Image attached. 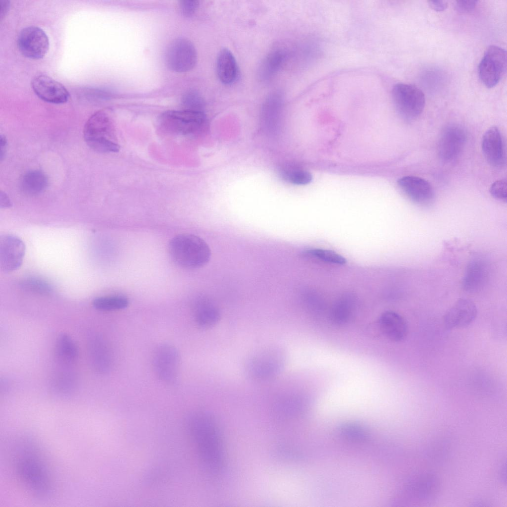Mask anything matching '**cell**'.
I'll list each match as a JSON object with an SVG mask.
<instances>
[{
  "label": "cell",
  "instance_id": "obj_2",
  "mask_svg": "<svg viewBox=\"0 0 507 507\" xmlns=\"http://www.w3.org/2000/svg\"><path fill=\"white\" fill-rule=\"evenodd\" d=\"M12 458L15 471L28 490L39 498L53 492L50 472L38 447L30 439H18L14 445Z\"/></svg>",
  "mask_w": 507,
  "mask_h": 507
},
{
  "label": "cell",
  "instance_id": "obj_42",
  "mask_svg": "<svg viewBox=\"0 0 507 507\" xmlns=\"http://www.w3.org/2000/svg\"><path fill=\"white\" fill-rule=\"evenodd\" d=\"M502 467V470L501 471V476L502 477V479L503 480V482L504 481L506 482V463H505L504 465H503Z\"/></svg>",
  "mask_w": 507,
  "mask_h": 507
},
{
  "label": "cell",
  "instance_id": "obj_34",
  "mask_svg": "<svg viewBox=\"0 0 507 507\" xmlns=\"http://www.w3.org/2000/svg\"><path fill=\"white\" fill-rule=\"evenodd\" d=\"M286 177L291 183L300 185L307 184L312 180L310 173L302 170L291 171L286 174Z\"/></svg>",
  "mask_w": 507,
  "mask_h": 507
},
{
  "label": "cell",
  "instance_id": "obj_27",
  "mask_svg": "<svg viewBox=\"0 0 507 507\" xmlns=\"http://www.w3.org/2000/svg\"><path fill=\"white\" fill-rule=\"evenodd\" d=\"M48 184L47 176L40 170H32L24 175L21 181V188L26 195L35 196L42 193Z\"/></svg>",
  "mask_w": 507,
  "mask_h": 507
},
{
  "label": "cell",
  "instance_id": "obj_37",
  "mask_svg": "<svg viewBox=\"0 0 507 507\" xmlns=\"http://www.w3.org/2000/svg\"><path fill=\"white\" fill-rule=\"evenodd\" d=\"M476 0H459L455 4L456 10L458 12L466 13L474 10L477 5Z\"/></svg>",
  "mask_w": 507,
  "mask_h": 507
},
{
  "label": "cell",
  "instance_id": "obj_14",
  "mask_svg": "<svg viewBox=\"0 0 507 507\" xmlns=\"http://www.w3.org/2000/svg\"><path fill=\"white\" fill-rule=\"evenodd\" d=\"M31 86L39 98L48 102L63 103L69 98V94L63 85L46 75L35 76L32 80Z\"/></svg>",
  "mask_w": 507,
  "mask_h": 507
},
{
  "label": "cell",
  "instance_id": "obj_38",
  "mask_svg": "<svg viewBox=\"0 0 507 507\" xmlns=\"http://www.w3.org/2000/svg\"><path fill=\"white\" fill-rule=\"evenodd\" d=\"M428 2L430 7L437 11H444L448 7V3L444 0H430Z\"/></svg>",
  "mask_w": 507,
  "mask_h": 507
},
{
  "label": "cell",
  "instance_id": "obj_1",
  "mask_svg": "<svg viewBox=\"0 0 507 507\" xmlns=\"http://www.w3.org/2000/svg\"><path fill=\"white\" fill-rule=\"evenodd\" d=\"M186 425L203 466L212 473L220 472L225 461L224 448L213 417L205 412H195L188 416Z\"/></svg>",
  "mask_w": 507,
  "mask_h": 507
},
{
  "label": "cell",
  "instance_id": "obj_17",
  "mask_svg": "<svg viewBox=\"0 0 507 507\" xmlns=\"http://www.w3.org/2000/svg\"><path fill=\"white\" fill-rule=\"evenodd\" d=\"M477 309L475 304L465 298L458 299L447 311L444 322L450 329L466 327L476 317Z\"/></svg>",
  "mask_w": 507,
  "mask_h": 507
},
{
  "label": "cell",
  "instance_id": "obj_16",
  "mask_svg": "<svg viewBox=\"0 0 507 507\" xmlns=\"http://www.w3.org/2000/svg\"><path fill=\"white\" fill-rule=\"evenodd\" d=\"M483 154L492 166L500 168L506 162V153L502 135L499 128L493 126L484 133L481 143Z\"/></svg>",
  "mask_w": 507,
  "mask_h": 507
},
{
  "label": "cell",
  "instance_id": "obj_5",
  "mask_svg": "<svg viewBox=\"0 0 507 507\" xmlns=\"http://www.w3.org/2000/svg\"><path fill=\"white\" fill-rule=\"evenodd\" d=\"M87 144L99 152H117L120 147L114 139L112 123L108 115L100 110L93 114L86 123L83 131Z\"/></svg>",
  "mask_w": 507,
  "mask_h": 507
},
{
  "label": "cell",
  "instance_id": "obj_28",
  "mask_svg": "<svg viewBox=\"0 0 507 507\" xmlns=\"http://www.w3.org/2000/svg\"><path fill=\"white\" fill-rule=\"evenodd\" d=\"M306 406L305 399L300 396H285L280 399L275 406L279 416L289 417L302 412Z\"/></svg>",
  "mask_w": 507,
  "mask_h": 507
},
{
  "label": "cell",
  "instance_id": "obj_8",
  "mask_svg": "<svg viewBox=\"0 0 507 507\" xmlns=\"http://www.w3.org/2000/svg\"><path fill=\"white\" fill-rule=\"evenodd\" d=\"M507 68V52L501 47L492 45L486 50L478 71L479 78L487 88H493L501 80Z\"/></svg>",
  "mask_w": 507,
  "mask_h": 507
},
{
  "label": "cell",
  "instance_id": "obj_40",
  "mask_svg": "<svg viewBox=\"0 0 507 507\" xmlns=\"http://www.w3.org/2000/svg\"><path fill=\"white\" fill-rule=\"evenodd\" d=\"M0 159L2 160L3 159V156H4L5 152L6 149V147H7V140L6 139V138L4 136H3L2 135H1V136H0Z\"/></svg>",
  "mask_w": 507,
  "mask_h": 507
},
{
  "label": "cell",
  "instance_id": "obj_39",
  "mask_svg": "<svg viewBox=\"0 0 507 507\" xmlns=\"http://www.w3.org/2000/svg\"><path fill=\"white\" fill-rule=\"evenodd\" d=\"M12 205L11 201L7 194L1 191L0 194V206L2 208H8Z\"/></svg>",
  "mask_w": 507,
  "mask_h": 507
},
{
  "label": "cell",
  "instance_id": "obj_35",
  "mask_svg": "<svg viewBox=\"0 0 507 507\" xmlns=\"http://www.w3.org/2000/svg\"><path fill=\"white\" fill-rule=\"evenodd\" d=\"M507 179H502L495 181L491 186L490 193L495 199L506 202L507 198Z\"/></svg>",
  "mask_w": 507,
  "mask_h": 507
},
{
  "label": "cell",
  "instance_id": "obj_10",
  "mask_svg": "<svg viewBox=\"0 0 507 507\" xmlns=\"http://www.w3.org/2000/svg\"><path fill=\"white\" fill-rule=\"evenodd\" d=\"M465 129L460 125L451 123L442 129L438 140V154L446 162L456 159L461 153L466 142Z\"/></svg>",
  "mask_w": 507,
  "mask_h": 507
},
{
  "label": "cell",
  "instance_id": "obj_29",
  "mask_svg": "<svg viewBox=\"0 0 507 507\" xmlns=\"http://www.w3.org/2000/svg\"><path fill=\"white\" fill-rule=\"evenodd\" d=\"M128 304V299L120 295L100 297L93 302L94 308L101 311L120 310L126 308Z\"/></svg>",
  "mask_w": 507,
  "mask_h": 507
},
{
  "label": "cell",
  "instance_id": "obj_9",
  "mask_svg": "<svg viewBox=\"0 0 507 507\" xmlns=\"http://www.w3.org/2000/svg\"><path fill=\"white\" fill-rule=\"evenodd\" d=\"M197 60L195 47L189 40L178 38L168 46L165 61L167 67L176 72H185L192 69Z\"/></svg>",
  "mask_w": 507,
  "mask_h": 507
},
{
  "label": "cell",
  "instance_id": "obj_33",
  "mask_svg": "<svg viewBox=\"0 0 507 507\" xmlns=\"http://www.w3.org/2000/svg\"><path fill=\"white\" fill-rule=\"evenodd\" d=\"M182 102L186 110L204 112V102L197 92L189 91L183 96Z\"/></svg>",
  "mask_w": 507,
  "mask_h": 507
},
{
  "label": "cell",
  "instance_id": "obj_3",
  "mask_svg": "<svg viewBox=\"0 0 507 507\" xmlns=\"http://www.w3.org/2000/svg\"><path fill=\"white\" fill-rule=\"evenodd\" d=\"M168 252L173 261L179 266L196 269L206 264L211 257L207 244L201 238L190 234H182L171 239Z\"/></svg>",
  "mask_w": 507,
  "mask_h": 507
},
{
  "label": "cell",
  "instance_id": "obj_19",
  "mask_svg": "<svg viewBox=\"0 0 507 507\" xmlns=\"http://www.w3.org/2000/svg\"><path fill=\"white\" fill-rule=\"evenodd\" d=\"M379 323L382 331L393 341H401L407 335L408 329L405 319L395 311L388 310L382 313Z\"/></svg>",
  "mask_w": 507,
  "mask_h": 507
},
{
  "label": "cell",
  "instance_id": "obj_7",
  "mask_svg": "<svg viewBox=\"0 0 507 507\" xmlns=\"http://www.w3.org/2000/svg\"><path fill=\"white\" fill-rule=\"evenodd\" d=\"M392 96L399 113L407 121L415 120L424 108V94L414 85L405 83L395 85L392 91Z\"/></svg>",
  "mask_w": 507,
  "mask_h": 507
},
{
  "label": "cell",
  "instance_id": "obj_15",
  "mask_svg": "<svg viewBox=\"0 0 507 507\" xmlns=\"http://www.w3.org/2000/svg\"><path fill=\"white\" fill-rule=\"evenodd\" d=\"M400 188L413 202L421 205H427L434 199V192L431 184L426 180L415 176H406L398 181Z\"/></svg>",
  "mask_w": 507,
  "mask_h": 507
},
{
  "label": "cell",
  "instance_id": "obj_22",
  "mask_svg": "<svg viewBox=\"0 0 507 507\" xmlns=\"http://www.w3.org/2000/svg\"><path fill=\"white\" fill-rule=\"evenodd\" d=\"M195 317L199 326L207 328L213 326L219 321L220 312L217 306L210 300L201 297L195 304Z\"/></svg>",
  "mask_w": 507,
  "mask_h": 507
},
{
  "label": "cell",
  "instance_id": "obj_13",
  "mask_svg": "<svg viewBox=\"0 0 507 507\" xmlns=\"http://www.w3.org/2000/svg\"><path fill=\"white\" fill-rule=\"evenodd\" d=\"M25 253V246L18 237L3 234L0 237V267L2 271L9 273L18 269L21 265Z\"/></svg>",
  "mask_w": 507,
  "mask_h": 507
},
{
  "label": "cell",
  "instance_id": "obj_30",
  "mask_svg": "<svg viewBox=\"0 0 507 507\" xmlns=\"http://www.w3.org/2000/svg\"><path fill=\"white\" fill-rule=\"evenodd\" d=\"M20 284L24 290L40 295H49L53 290L52 286L48 281L39 277H27L21 281Z\"/></svg>",
  "mask_w": 507,
  "mask_h": 507
},
{
  "label": "cell",
  "instance_id": "obj_41",
  "mask_svg": "<svg viewBox=\"0 0 507 507\" xmlns=\"http://www.w3.org/2000/svg\"><path fill=\"white\" fill-rule=\"evenodd\" d=\"M9 3L8 1L4 0L1 2L0 10V16L1 19L7 12L8 8L9 7Z\"/></svg>",
  "mask_w": 507,
  "mask_h": 507
},
{
  "label": "cell",
  "instance_id": "obj_24",
  "mask_svg": "<svg viewBox=\"0 0 507 507\" xmlns=\"http://www.w3.org/2000/svg\"><path fill=\"white\" fill-rule=\"evenodd\" d=\"M487 269L484 261L478 259L471 261L467 267L463 279L464 289L469 292L478 290L486 277Z\"/></svg>",
  "mask_w": 507,
  "mask_h": 507
},
{
  "label": "cell",
  "instance_id": "obj_11",
  "mask_svg": "<svg viewBox=\"0 0 507 507\" xmlns=\"http://www.w3.org/2000/svg\"><path fill=\"white\" fill-rule=\"evenodd\" d=\"M49 38L44 31L37 26H28L19 33L17 46L20 52L25 57L38 59L42 58L49 49Z\"/></svg>",
  "mask_w": 507,
  "mask_h": 507
},
{
  "label": "cell",
  "instance_id": "obj_12",
  "mask_svg": "<svg viewBox=\"0 0 507 507\" xmlns=\"http://www.w3.org/2000/svg\"><path fill=\"white\" fill-rule=\"evenodd\" d=\"M153 362L155 373L162 381L167 383L176 381L179 355L175 347L169 344L160 345L155 351Z\"/></svg>",
  "mask_w": 507,
  "mask_h": 507
},
{
  "label": "cell",
  "instance_id": "obj_20",
  "mask_svg": "<svg viewBox=\"0 0 507 507\" xmlns=\"http://www.w3.org/2000/svg\"><path fill=\"white\" fill-rule=\"evenodd\" d=\"M216 70L222 84L230 85L237 81L239 67L234 55L229 49L223 48L219 51L216 58Z\"/></svg>",
  "mask_w": 507,
  "mask_h": 507
},
{
  "label": "cell",
  "instance_id": "obj_25",
  "mask_svg": "<svg viewBox=\"0 0 507 507\" xmlns=\"http://www.w3.org/2000/svg\"><path fill=\"white\" fill-rule=\"evenodd\" d=\"M55 355L63 364L69 365L76 361L78 356V349L72 337L66 333L60 334L55 347Z\"/></svg>",
  "mask_w": 507,
  "mask_h": 507
},
{
  "label": "cell",
  "instance_id": "obj_23",
  "mask_svg": "<svg viewBox=\"0 0 507 507\" xmlns=\"http://www.w3.org/2000/svg\"><path fill=\"white\" fill-rule=\"evenodd\" d=\"M356 299L352 294L342 295L334 304L331 311V319L338 325L348 322L353 317L356 308Z\"/></svg>",
  "mask_w": 507,
  "mask_h": 507
},
{
  "label": "cell",
  "instance_id": "obj_31",
  "mask_svg": "<svg viewBox=\"0 0 507 507\" xmlns=\"http://www.w3.org/2000/svg\"><path fill=\"white\" fill-rule=\"evenodd\" d=\"M303 255L305 256L315 258L322 261L337 264L346 263V258L337 253L329 250L321 249H310L304 251Z\"/></svg>",
  "mask_w": 507,
  "mask_h": 507
},
{
  "label": "cell",
  "instance_id": "obj_18",
  "mask_svg": "<svg viewBox=\"0 0 507 507\" xmlns=\"http://www.w3.org/2000/svg\"><path fill=\"white\" fill-rule=\"evenodd\" d=\"M438 479L432 474H424L409 481L405 487V493L417 501H427L435 497L439 491Z\"/></svg>",
  "mask_w": 507,
  "mask_h": 507
},
{
  "label": "cell",
  "instance_id": "obj_21",
  "mask_svg": "<svg viewBox=\"0 0 507 507\" xmlns=\"http://www.w3.org/2000/svg\"><path fill=\"white\" fill-rule=\"evenodd\" d=\"M286 58L285 51L280 48L271 50L264 57L258 71L259 79L267 82L272 79L283 65Z\"/></svg>",
  "mask_w": 507,
  "mask_h": 507
},
{
  "label": "cell",
  "instance_id": "obj_32",
  "mask_svg": "<svg viewBox=\"0 0 507 507\" xmlns=\"http://www.w3.org/2000/svg\"><path fill=\"white\" fill-rule=\"evenodd\" d=\"M341 434L348 439L355 441H362L367 439L368 434L366 429L359 425L348 423L340 428Z\"/></svg>",
  "mask_w": 507,
  "mask_h": 507
},
{
  "label": "cell",
  "instance_id": "obj_36",
  "mask_svg": "<svg viewBox=\"0 0 507 507\" xmlns=\"http://www.w3.org/2000/svg\"><path fill=\"white\" fill-rule=\"evenodd\" d=\"M182 13L187 17L192 16L197 10L199 2L196 0H183L179 1Z\"/></svg>",
  "mask_w": 507,
  "mask_h": 507
},
{
  "label": "cell",
  "instance_id": "obj_26",
  "mask_svg": "<svg viewBox=\"0 0 507 507\" xmlns=\"http://www.w3.org/2000/svg\"><path fill=\"white\" fill-rule=\"evenodd\" d=\"M90 351L95 369L101 373L109 370L111 366V355L107 345L102 338H97L93 341Z\"/></svg>",
  "mask_w": 507,
  "mask_h": 507
},
{
  "label": "cell",
  "instance_id": "obj_4",
  "mask_svg": "<svg viewBox=\"0 0 507 507\" xmlns=\"http://www.w3.org/2000/svg\"><path fill=\"white\" fill-rule=\"evenodd\" d=\"M286 362L283 351L277 347L261 349L246 360L245 371L248 377L256 381L272 378L282 370Z\"/></svg>",
  "mask_w": 507,
  "mask_h": 507
},
{
  "label": "cell",
  "instance_id": "obj_6",
  "mask_svg": "<svg viewBox=\"0 0 507 507\" xmlns=\"http://www.w3.org/2000/svg\"><path fill=\"white\" fill-rule=\"evenodd\" d=\"M161 128L168 133L181 135H194L206 128L207 119L204 112L184 109L168 110L159 118Z\"/></svg>",
  "mask_w": 507,
  "mask_h": 507
}]
</instances>
